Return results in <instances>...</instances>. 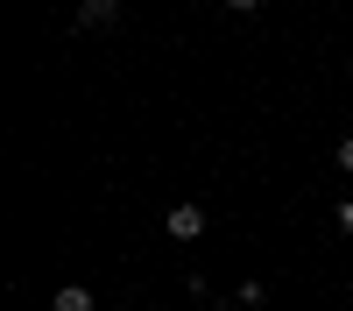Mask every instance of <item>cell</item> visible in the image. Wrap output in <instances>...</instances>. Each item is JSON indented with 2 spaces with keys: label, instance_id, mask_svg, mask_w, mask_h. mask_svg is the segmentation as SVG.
Masks as SVG:
<instances>
[{
  "label": "cell",
  "instance_id": "obj_5",
  "mask_svg": "<svg viewBox=\"0 0 353 311\" xmlns=\"http://www.w3.org/2000/svg\"><path fill=\"white\" fill-rule=\"evenodd\" d=\"M339 226H346V234H353V198H346V205H339Z\"/></svg>",
  "mask_w": 353,
  "mask_h": 311
},
{
  "label": "cell",
  "instance_id": "obj_4",
  "mask_svg": "<svg viewBox=\"0 0 353 311\" xmlns=\"http://www.w3.org/2000/svg\"><path fill=\"white\" fill-rule=\"evenodd\" d=\"M339 170H353V134H346V141H339Z\"/></svg>",
  "mask_w": 353,
  "mask_h": 311
},
{
  "label": "cell",
  "instance_id": "obj_6",
  "mask_svg": "<svg viewBox=\"0 0 353 311\" xmlns=\"http://www.w3.org/2000/svg\"><path fill=\"white\" fill-rule=\"evenodd\" d=\"M226 8H233V14H248V8H254V0H226Z\"/></svg>",
  "mask_w": 353,
  "mask_h": 311
},
{
  "label": "cell",
  "instance_id": "obj_1",
  "mask_svg": "<svg viewBox=\"0 0 353 311\" xmlns=\"http://www.w3.org/2000/svg\"><path fill=\"white\" fill-rule=\"evenodd\" d=\"M163 226H170V241H198L205 234V205H176Z\"/></svg>",
  "mask_w": 353,
  "mask_h": 311
},
{
  "label": "cell",
  "instance_id": "obj_2",
  "mask_svg": "<svg viewBox=\"0 0 353 311\" xmlns=\"http://www.w3.org/2000/svg\"><path fill=\"white\" fill-rule=\"evenodd\" d=\"M113 14H121V0H85V8H78V21H85V28H106Z\"/></svg>",
  "mask_w": 353,
  "mask_h": 311
},
{
  "label": "cell",
  "instance_id": "obj_3",
  "mask_svg": "<svg viewBox=\"0 0 353 311\" xmlns=\"http://www.w3.org/2000/svg\"><path fill=\"white\" fill-rule=\"evenodd\" d=\"M50 311H92V290H78V283H64V290L50 297Z\"/></svg>",
  "mask_w": 353,
  "mask_h": 311
}]
</instances>
